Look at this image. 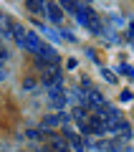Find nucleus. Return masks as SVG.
<instances>
[{"label": "nucleus", "mask_w": 134, "mask_h": 152, "mask_svg": "<svg viewBox=\"0 0 134 152\" xmlns=\"http://www.w3.org/2000/svg\"><path fill=\"white\" fill-rule=\"evenodd\" d=\"M5 61H8V51H5V48H3V46H0V66L5 64Z\"/></svg>", "instance_id": "obj_13"}, {"label": "nucleus", "mask_w": 134, "mask_h": 152, "mask_svg": "<svg viewBox=\"0 0 134 152\" xmlns=\"http://www.w3.org/2000/svg\"><path fill=\"white\" fill-rule=\"evenodd\" d=\"M46 3L48 0H25V5L31 13H46Z\"/></svg>", "instance_id": "obj_8"}, {"label": "nucleus", "mask_w": 134, "mask_h": 152, "mask_svg": "<svg viewBox=\"0 0 134 152\" xmlns=\"http://www.w3.org/2000/svg\"><path fill=\"white\" fill-rule=\"evenodd\" d=\"M96 150H101V152H127V145L119 142V140H101V142H96Z\"/></svg>", "instance_id": "obj_3"}, {"label": "nucleus", "mask_w": 134, "mask_h": 152, "mask_svg": "<svg viewBox=\"0 0 134 152\" xmlns=\"http://www.w3.org/2000/svg\"><path fill=\"white\" fill-rule=\"evenodd\" d=\"M36 152H51V150H36Z\"/></svg>", "instance_id": "obj_14"}, {"label": "nucleus", "mask_w": 134, "mask_h": 152, "mask_svg": "<svg viewBox=\"0 0 134 152\" xmlns=\"http://www.w3.org/2000/svg\"><path fill=\"white\" fill-rule=\"evenodd\" d=\"M114 134H117V137H122V140H129V137H132V127H129L127 122L122 119L117 127H114Z\"/></svg>", "instance_id": "obj_7"}, {"label": "nucleus", "mask_w": 134, "mask_h": 152, "mask_svg": "<svg viewBox=\"0 0 134 152\" xmlns=\"http://www.w3.org/2000/svg\"><path fill=\"white\" fill-rule=\"evenodd\" d=\"M63 137H66V142H68V147H74L76 152H86V145H84V140H81L76 132H71V129H63Z\"/></svg>", "instance_id": "obj_4"}, {"label": "nucleus", "mask_w": 134, "mask_h": 152, "mask_svg": "<svg viewBox=\"0 0 134 152\" xmlns=\"http://www.w3.org/2000/svg\"><path fill=\"white\" fill-rule=\"evenodd\" d=\"M41 43H43V41L36 36V31H28V36H25V51H28V53H36V51L41 48Z\"/></svg>", "instance_id": "obj_6"}, {"label": "nucleus", "mask_w": 134, "mask_h": 152, "mask_svg": "<svg viewBox=\"0 0 134 152\" xmlns=\"http://www.w3.org/2000/svg\"><path fill=\"white\" fill-rule=\"evenodd\" d=\"M127 38L134 43V23H129V28H127Z\"/></svg>", "instance_id": "obj_12"}, {"label": "nucleus", "mask_w": 134, "mask_h": 152, "mask_svg": "<svg viewBox=\"0 0 134 152\" xmlns=\"http://www.w3.org/2000/svg\"><path fill=\"white\" fill-rule=\"evenodd\" d=\"M43 86H48V89H56V86H61V81H63V76H61V69L58 66H51V69H46L43 71Z\"/></svg>", "instance_id": "obj_1"}, {"label": "nucleus", "mask_w": 134, "mask_h": 152, "mask_svg": "<svg viewBox=\"0 0 134 152\" xmlns=\"http://www.w3.org/2000/svg\"><path fill=\"white\" fill-rule=\"evenodd\" d=\"M56 3L63 8V13H71V15H74L76 8H79V3H76V0H56Z\"/></svg>", "instance_id": "obj_10"}, {"label": "nucleus", "mask_w": 134, "mask_h": 152, "mask_svg": "<svg viewBox=\"0 0 134 152\" xmlns=\"http://www.w3.org/2000/svg\"><path fill=\"white\" fill-rule=\"evenodd\" d=\"M61 119H63L61 114H48V117L43 119V129H48V127H58V124H61Z\"/></svg>", "instance_id": "obj_9"}, {"label": "nucleus", "mask_w": 134, "mask_h": 152, "mask_svg": "<svg viewBox=\"0 0 134 152\" xmlns=\"http://www.w3.org/2000/svg\"><path fill=\"white\" fill-rule=\"evenodd\" d=\"M38 84L33 81V79H25V81H23V89H25V91H31V89H36Z\"/></svg>", "instance_id": "obj_11"}, {"label": "nucleus", "mask_w": 134, "mask_h": 152, "mask_svg": "<svg viewBox=\"0 0 134 152\" xmlns=\"http://www.w3.org/2000/svg\"><path fill=\"white\" fill-rule=\"evenodd\" d=\"M48 99H51V104H53L56 109H61L66 104V91L61 86H56V89H48Z\"/></svg>", "instance_id": "obj_5"}, {"label": "nucleus", "mask_w": 134, "mask_h": 152, "mask_svg": "<svg viewBox=\"0 0 134 152\" xmlns=\"http://www.w3.org/2000/svg\"><path fill=\"white\" fill-rule=\"evenodd\" d=\"M43 15L48 18L51 23H61V20H63V8H61L58 3H53V0H48V3H46V13H43Z\"/></svg>", "instance_id": "obj_2"}]
</instances>
